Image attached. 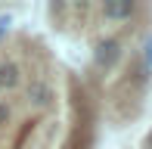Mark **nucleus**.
<instances>
[{"label": "nucleus", "instance_id": "8", "mask_svg": "<svg viewBox=\"0 0 152 149\" xmlns=\"http://www.w3.org/2000/svg\"><path fill=\"white\" fill-rule=\"evenodd\" d=\"M143 149H152V131L146 134V140H143Z\"/></svg>", "mask_w": 152, "mask_h": 149}, {"label": "nucleus", "instance_id": "1", "mask_svg": "<svg viewBox=\"0 0 152 149\" xmlns=\"http://www.w3.org/2000/svg\"><path fill=\"white\" fill-rule=\"evenodd\" d=\"M25 103L37 112H47L56 106V87L50 84L47 78H34L28 87H25Z\"/></svg>", "mask_w": 152, "mask_h": 149}, {"label": "nucleus", "instance_id": "7", "mask_svg": "<svg viewBox=\"0 0 152 149\" xmlns=\"http://www.w3.org/2000/svg\"><path fill=\"white\" fill-rule=\"evenodd\" d=\"M10 22H12L10 16H0V40H3V37H6V31H10Z\"/></svg>", "mask_w": 152, "mask_h": 149}, {"label": "nucleus", "instance_id": "6", "mask_svg": "<svg viewBox=\"0 0 152 149\" xmlns=\"http://www.w3.org/2000/svg\"><path fill=\"white\" fill-rule=\"evenodd\" d=\"M10 118H12V109H10L6 103H0V127H3V124H10Z\"/></svg>", "mask_w": 152, "mask_h": 149}, {"label": "nucleus", "instance_id": "2", "mask_svg": "<svg viewBox=\"0 0 152 149\" xmlns=\"http://www.w3.org/2000/svg\"><path fill=\"white\" fill-rule=\"evenodd\" d=\"M121 59H124V44L118 37H102L93 50V65L99 72H112Z\"/></svg>", "mask_w": 152, "mask_h": 149}, {"label": "nucleus", "instance_id": "3", "mask_svg": "<svg viewBox=\"0 0 152 149\" xmlns=\"http://www.w3.org/2000/svg\"><path fill=\"white\" fill-rule=\"evenodd\" d=\"M137 12H140V6L134 0H106V3H99V16L106 22H130Z\"/></svg>", "mask_w": 152, "mask_h": 149}, {"label": "nucleus", "instance_id": "4", "mask_svg": "<svg viewBox=\"0 0 152 149\" xmlns=\"http://www.w3.org/2000/svg\"><path fill=\"white\" fill-rule=\"evenodd\" d=\"M22 81H25L22 65L12 62V59H0V93L19 90V87H22Z\"/></svg>", "mask_w": 152, "mask_h": 149}, {"label": "nucleus", "instance_id": "5", "mask_svg": "<svg viewBox=\"0 0 152 149\" xmlns=\"http://www.w3.org/2000/svg\"><path fill=\"white\" fill-rule=\"evenodd\" d=\"M143 65H146V69H152V37L143 44Z\"/></svg>", "mask_w": 152, "mask_h": 149}]
</instances>
